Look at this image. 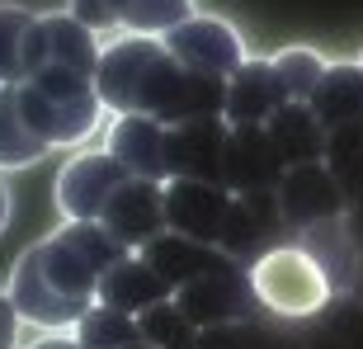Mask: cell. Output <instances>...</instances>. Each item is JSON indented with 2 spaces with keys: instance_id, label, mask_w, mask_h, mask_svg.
Wrapping results in <instances>:
<instances>
[{
  "instance_id": "ba28073f",
  "label": "cell",
  "mask_w": 363,
  "mask_h": 349,
  "mask_svg": "<svg viewBox=\"0 0 363 349\" xmlns=\"http://www.w3.org/2000/svg\"><path fill=\"white\" fill-rule=\"evenodd\" d=\"M179 311L199 331H217V326H236V321H250L259 311V297L250 288V274L241 265L231 269H217V274H203V279L184 283L175 293Z\"/></svg>"
},
{
  "instance_id": "52a82bcc",
  "label": "cell",
  "mask_w": 363,
  "mask_h": 349,
  "mask_svg": "<svg viewBox=\"0 0 363 349\" xmlns=\"http://www.w3.org/2000/svg\"><path fill=\"white\" fill-rule=\"evenodd\" d=\"M5 288H10L14 307H19V316H24V326H33V331H43V336L76 331V321L90 311V302L67 297L52 279H48V274H43V260H38V250H33V245L14 260L10 283H5Z\"/></svg>"
},
{
  "instance_id": "44dd1931",
  "label": "cell",
  "mask_w": 363,
  "mask_h": 349,
  "mask_svg": "<svg viewBox=\"0 0 363 349\" xmlns=\"http://www.w3.org/2000/svg\"><path fill=\"white\" fill-rule=\"evenodd\" d=\"M307 109L316 113V123H321L325 133L363 123V67L359 62H330V71L316 85V94L307 99Z\"/></svg>"
},
{
  "instance_id": "d6a6232c",
  "label": "cell",
  "mask_w": 363,
  "mask_h": 349,
  "mask_svg": "<svg viewBox=\"0 0 363 349\" xmlns=\"http://www.w3.org/2000/svg\"><path fill=\"white\" fill-rule=\"evenodd\" d=\"M345 227H350V236L359 241V250H363V194L345 208Z\"/></svg>"
},
{
  "instance_id": "4dcf8cb0",
  "label": "cell",
  "mask_w": 363,
  "mask_h": 349,
  "mask_svg": "<svg viewBox=\"0 0 363 349\" xmlns=\"http://www.w3.org/2000/svg\"><path fill=\"white\" fill-rule=\"evenodd\" d=\"M0 349H24V316L14 307L10 288H0Z\"/></svg>"
},
{
  "instance_id": "d590c367",
  "label": "cell",
  "mask_w": 363,
  "mask_h": 349,
  "mask_svg": "<svg viewBox=\"0 0 363 349\" xmlns=\"http://www.w3.org/2000/svg\"><path fill=\"white\" fill-rule=\"evenodd\" d=\"M307 349H350V345H345V340H335V336H330V331H325V336L316 340V345H307Z\"/></svg>"
},
{
  "instance_id": "5b68a950",
  "label": "cell",
  "mask_w": 363,
  "mask_h": 349,
  "mask_svg": "<svg viewBox=\"0 0 363 349\" xmlns=\"http://www.w3.org/2000/svg\"><path fill=\"white\" fill-rule=\"evenodd\" d=\"M133 174L123 170L104 147H81L71 151L52 184V208L62 213V222H104L108 203L128 184Z\"/></svg>"
},
{
  "instance_id": "74e56055",
  "label": "cell",
  "mask_w": 363,
  "mask_h": 349,
  "mask_svg": "<svg viewBox=\"0 0 363 349\" xmlns=\"http://www.w3.org/2000/svg\"><path fill=\"white\" fill-rule=\"evenodd\" d=\"M359 67H363V52H359Z\"/></svg>"
},
{
  "instance_id": "836d02e7",
  "label": "cell",
  "mask_w": 363,
  "mask_h": 349,
  "mask_svg": "<svg viewBox=\"0 0 363 349\" xmlns=\"http://www.w3.org/2000/svg\"><path fill=\"white\" fill-rule=\"evenodd\" d=\"M24 349H81V345H76V336H71V331H62V336H38V340H28Z\"/></svg>"
},
{
  "instance_id": "4316f807",
  "label": "cell",
  "mask_w": 363,
  "mask_h": 349,
  "mask_svg": "<svg viewBox=\"0 0 363 349\" xmlns=\"http://www.w3.org/2000/svg\"><path fill=\"white\" fill-rule=\"evenodd\" d=\"M274 67H279V76H283L288 99H293V104H307L311 94H316V85L325 81V71H330V57H321L316 48H307V43H293V48H279V52H274Z\"/></svg>"
},
{
  "instance_id": "8992f818",
  "label": "cell",
  "mask_w": 363,
  "mask_h": 349,
  "mask_svg": "<svg viewBox=\"0 0 363 349\" xmlns=\"http://www.w3.org/2000/svg\"><path fill=\"white\" fill-rule=\"evenodd\" d=\"M161 43L170 48V57L184 71L208 76V81H231L241 71V62L250 57L241 28L231 24V19H222V14H203V10L194 19H184L175 33H165Z\"/></svg>"
},
{
  "instance_id": "30bf717a",
  "label": "cell",
  "mask_w": 363,
  "mask_h": 349,
  "mask_svg": "<svg viewBox=\"0 0 363 349\" xmlns=\"http://www.w3.org/2000/svg\"><path fill=\"white\" fill-rule=\"evenodd\" d=\"M274 199H279L283 227H293V231L335 222V217H345V208H350L345 189L335 184V174L325 170V161H316V165H293V170L279 179Z\"/></svg>"
},
{
  "instance_id": "cb8c5ba5",
  "label": "cell",
  "mask_w": 363,
  "mask_h": 349,
  "mask_svg": "<svg viewBox=\"0 0 363 349\" xmlns=\"http://www.w3.org/2000/svg\"><path fill=\"white\" fill-rule=\"evenodd\" d=\"M33 33H38V10L19 0H0V85H24L33 76Z\"/></svg>"
},
{
  "instance_id": "7402d4cb",
  "label": "cell",
  "mask_w": 363,
  "mask_h": 349,
  "mask_svg": "<svg viewBox=\"0 0 363 349\" xmlns=\"http://www.w3.org/2000/svg\"><path fill=\"white\" fill-rule=\"evenodd\" d=\"M264 133L274 137V147H279V156H283L288 170H293V165L325 161V142H330V133L316 123V113H311L307 104H293V99H288V104L264 123Z\"/></svg>"
},
{
  "instance_id": "9c48e42d",
  "label": "cell",
  "mask_w": 363,
  "mask_h": 349,
  "mask_svg": "<svg viewBox=\"0 0 363 349\" xmlns=\"http://www.w3.org/2000/svg\"><path fill=\"white\" fill-rule=\"evenodd\" d=\"M99 52H104V33H94L81 24L71 10H43L38 33H33V76L38 71H76L90 76L99 71Z\"/></svg>"
},
{
  "instance_id": "f1b7e54d",
  "label": "cell",
  "mask_w": 363,
  "mask_h": 349,
  "mask_svg": "<svg viewBox=\"0 0 363 349\" xmlns=\"http://www.w3.org/2000/svg\"><path fill=\"white\" fill-rule=\"evenodd\" d=\"M137 326H142V340L156 349H199V326L189 321L184 311H179V302L170 297V302H161V307H151L137 316Z\"/></svg>"
},
{
  "instance_id": "484cf974",
  "label": "cell",
  "mask_w": 363,
  "mask_h": 349,
  "mask_svg": "<svg viewBox=\"0 0 363 349\" xmlns=\"http://www.w3.org/2000/svg\"><path fill=\"white\" fill-rule=\"evenodd\" d=\"M71 336H76L81 349H128V345L142 340V326H137V316H128V311H113V307H104V302H94L81 321H76Z\"/></svg>"
},
{
  "instance_id": "6da1fadb",
  "label": "cell",
  "mask_w": 363,
  "mask_h": 349,
  "mask_svg": "<svg viewBox=\"0 0 363 349\" xmlns=\"http://www.w3.org/2000/svg\"><path fill=\"white\" fill-rule=\"evenodd\" d=\"M94 90L104 99L108 118L147 113L165 128H179L189 118H222V104H227V81L194 76L170 57L161 38H137V33L104 38Z\"/></svg>"
},
{
  "instance_id": "ffe728a7",
  "label": "cell",
  "mask_w": 363,
  "mask_h": 349,
  "mask_svg": "<svg viewBox=\"0 0 363 349\" xmlns=\"http://www.w3.org/2000/svg\"><path fill=\"white\" fill-rule=\"evenodd\" d=\"M170 288L161 283V274L147 265L142 255H123L118 265L104 274V283H99V302L113 311H128V316H142V311L161 307V302H170Z\"/></svg>"
},
{
  "instance_id": "e575fe53",
  "label": "cell",
  "mask_w": 363,
  "mask_h": 349,
  "mask_svg": "<svg viewBox=\"0 0 363 349\" xmlns=\"http://www.w3.org/2000/svg\"><path fill=\"white\" fill-rule=\"evenodd\" d=\"M10 217H14V189H10V179L0 174V236L10 227Z\"/></svg>"
},
{
  "instance_id": "603a6c76",
  "label": "cell",
  "mask_w": 363,
  "mask_h": 349,
  "mask_svg": "<svg viewBox=\"0 0 363 349\" xmlns=\"http://www.w3.org/2000/svg\"><path fill=\"white\" fill-rule=\"evenodd\" d=\"M48 142H43L24 118L19 104V85H0V174L33 170L38 161H48Z\"/></svg>"
},
{
  "instance_id": "f546056e",
  "label": "cell",
  "mask_w": 363,
  "mask_h": 349,
  "mask_svg": "<svg viewBox=\"0 0 363 349\" xmlns=\"http://www.w3.org/2000/svg\"><path fill=\"white\" fill-rule=\"evenodd\" d=\"M199 349H297V340H283L279 331H264V326L250 316V321H236V326L203 331Z\"/></svg>"
},
{
  "instance_id": "e0dca14e",
  "label": "cell",
  "mask_w": 363,
  "mask_h": 349,
  "mask_svg": "<svg viewBox=\"0 0 363 349\" xmlns=\"http://www.w3.org/2000/svg\"><path fill=\"white\" fill-rule=\"evenodd\" d=\"M279 227H283V217H279V199H274V189H264V194H231L222 250L245 269L255 255H264V250L274 245V231H279Z\"/></svg>"
},
{
  "instance_id": "1f68e13d",
  "label": "cell",
  "mask_w": 363,
  "mask_h": 349,
  "mask_svg": "<svg viewBox=\"0 0 363 349\" xmlns=\"http://www.w3.org/2000/svg\"><path fill=\"white\" fill-rule=\"evenodd\" d=\"M67 10L81 19V24H90L94 33H113V19H108V0H67Z\"/></svg>"
},
{
  "instance_id": "d6986e66",
  "label": "cell",
  "mask_w": 363,
  "mask_h": 349,
  "mask_svg": "<svg viewBox=\"0 0 363 349\" xmlns=\"http://www.w3.org/2000/svg\"><path fill=\"white\" fill-rule=\"evenodd\" d=\"M142 260L161 274V283L170 288V293H179L184 283L203 279V274H217V269H231V265H236L227 250L203 245V241H189V236H175V231L156 236V241L142 250Z\"/></svg>"
},
{
  "instance_id": "4fadbf2b",
  "label": "cell",
  "mask_w": 363,
  "mask_h": 349,
  "mask_svg": "<svg viewBox=\"0 0 363 349\" xmlns=\"http://www.w3.org/2000/svg\"><path fill=\"white\" fill-rule=\"evenodd\" d=\"M165 137H170V128L147 118V113H118V118L104 123V151L133 174V179H156V184L170 179Z\"/></svg>"
},
{
  "instance_id": "83f0119b",
  "label": "cell",
  "mask_w": 363,
  "mask_h": 349,
  "mask_svg": "<svg viewBox=\"0 0 363 349\" xmlns=\"http://www.w3.org/2000/svg\"><path fill=\"white\" fill-rule=\"evenodd\" d=\"M325 170L335 174V184L345 189L350 203L363 194V123H350V128L330 133V142H325Z\"/></svg>"
},
{
  "instance_id": "7c38bea8",
  "label": "cell",
  "mask_w": 363,
  "mask_h": 349,
  "mask_svg": "<svg viewBox=\"0 0 363 349\" xmlns=\"http://www.w3.org/2000/svg\"><path fill=\"white\" fill-rule=\"evenodd\" d=\"M99 227L128 255H142L156 236H165V184H156V179H128L113 194V203H108Z\"/></svg>"
},
{
  "instance_id": "8fae6325",
  "label": "cell",
  "mask_w": 363,
  "mask_h": 349,
  "mask_svg": "<svg viewBox=\"0 0 363 349\" xmlns=\"http://www.w3.org/2000/svg\"><path fill=\"white\" fill-rule=\"evenodd\" d=\"M227 213H231V189L203 184V179H165V231L222 250Z\"/></svg>"
},
{
  "instance_id": "2e32d148",
  "label": "cell",
  "mask_w": 363,
  "mask_h": 349,
  "mask_svg": "<svg viewBox=\"0 0 363 349\" xmlns=\"http://www.w3.org/2000/svg\"><path fill=\"white\" fill-rule=\"evenodd\" d=\"M222 147H227V118H189L179 128H170V137H165L170 179L222 184Z\"/></svg>"
},
{
  "instance_id": "d4e9b609",
  "label": "cell",
  "mask_w": 363,
  "mask_h": 349,
  "mask_svg": "<svg viewBox=\"0 0 363 349\" xmlns=\"http://www.w3.org/2000/svg\"><path fill=\"white\" fill-rule=\"evenodd\" d=\"M194 14L199 0H108L113 33H137V38H165Z\"/></svg>"
},
{
  "instance_id": "7a4b0ae2",
  "label": "cell",
  "mask_w": 363,
  "mask_h": 349,
  "mask_svg": "<svg viewBox=\"0 0 363 349\" xmlns=\"http://www.w3.org/2000/svg\"><path fill=\"white\" fill-rule=\"evenodd\" d=\"M28 128L48 142L52 151H81L99 128H104V99L90 76L76 71H38L19 85Z\"/></svg>"
},
{
  "instance_id": "3957f363",
  "label": "cell",
  "mask_w": 363,
  "mask_h": 349,
  "mask_svg": "<svg viewBox=\"0 0 363 349\" xmlns=\"http://www.w3.org/2000/svg\"><path fill=\"white\" fill-rule=\"evenodd\" d=\"M245 274H250V288H255L259 307L283 316V321H311V316L330 311V302H335L330 279L297 241L269 245L264 255H255L245 265Z\"/></svg>"
},
{
  "instance_id": "8d00e7d4",
  "label": "cell",
  "mask_w": 363,
  "mask_h": 349,
  "mask_svg": "<svg viewBox=\"0 0 363 349\" xmlns=\"http://www.w3.org/2000/svg\"><path fill=\"white\" fill-rule=\"evenodd\" d=\"M128 349H156V345H147V340H137V345H128Z\"/></svg>"
},
{
  "instance_id": "9a60e30c",
  "label": "cell",
  "mask_w": 363,
  "mask_h": 349,
  "mask_svg": "<svg viewBox=\"0 0 363 349\" xmlns=\"http://www.w3.org/2000/svg\"><path fill=\"white\" fill-rule=\"evenodd\" d=\"M283 104H288V90H283V76L274 67V57H245L241 71L227 81L222 118L231 128H264Z\"/></svg>"
},
{
  "instance_id": "277c9868",
  "label": "cell",
  "mask_w": 363,
  "mask_h": 349,
  "mask_svg": "<svg viewBox=\"0 0 363 349\" xmlns=\"http://www.w3.org/2000/svg\"><path fill=\"white\" fill-rule=\"evenodd\" d=\"M43 260V274L76 302H99V283L128 250L108 236L99 222H62L57 231H48L43 241H33Z\"/></svg>"
},
{
  "instance_id": "ac0fdd59",
  "label": "cell",
  "mask_w": 363,
  "mask_h": 349,
  "mask_svg": "<svg viewBox=\"0 0 363 349\" xmlns=\"http://www.w3.org/2000/svg\"><path fill=\"white\" fill-rule=\"evenodd\" d=\"M297 245H302V250L321 265V274L330 279V288H335V302H340V297H354L359 274H363V250H359V241L350 236L345 217L297 231Z\"/></svg>"
},
{
  "instance_id": "5bb4252c",
  "label": "cell",
  "mask_w": 363,
  "mask_h": 349,
  "mask_svg": "<svg viewBox=\"0 0 363 349\" xmlns=\"http://www.w3.org/2000/svg\"><path fill=\"white\" fill-rule=\"evenodd\" d=\"M288 174L279 147L264 128H231L227 123V147H222V184L231 194H264L279 189V179Z\"/></svg>"
}]
</instances>
